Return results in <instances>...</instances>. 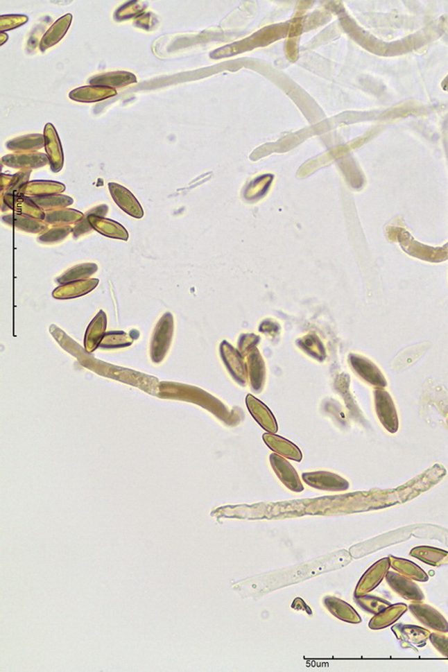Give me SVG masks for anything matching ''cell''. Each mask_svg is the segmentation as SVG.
Masks as SVG:
<instances>
[{
    "instance_id": "cell-17",
    "label": "cell",
    "mask_w": 448,
    "mask_h": 672,
    "mask_svg": "<svg viewBox=\"0 0 448 672\" xmlns=\"http://www.w3.org/2000/svg\"><path fill=\"white\" fill-rule=\"evenodd\" d=\"M85 216L88 218L89 223H90L94 231L101 233V235L110 239L128 241V232L121 223L108 219V218L94 216V214L88 213L85 214Z\"/></svg>"
},
{
    "instance_id": "cell-3",
    "label": "cell",
    "mask_w": 448,
    "mask_h": 672,
    "mask_svg": "<svg viewBox=\"0 0 448 672\" xmlns=\"http://www.w3.org/2000/svg\"><path fill=\"white\" fill-rule=\"evenodd\" d=\"M302 479L309 486L327 492H345L350 486L345 479L329 472H305Z\"/></svg>"
},
{
    "instance_id": "cell-22",
    "label": "cell",
    "mask_w": 448,
    "mask_h": 672,
    "mask_svg": "<svg viewBox=\"0 0 448 672\" xmlns=\"http://www.w3.org/2000/svg\"><path fill=\"white\" fill-rule=\"evenodd\" d=\"M72 17L71 14H67L52 24L40 42L39 48L41 51L44 52L48 49L53 47L63 39L71 26Z\"/></svg>"
},
{
    "instance_id": "cell-8",
    "label": "cell",
    "mask_w": 448,
    "mask_h": 672,
    "mask_svg": "<svg viewBox=\"0 0 448 672\" xmlns=\"http://www.w3.org/2000/svg\"><path fill=\"white\" fill-rule=\"evenodd\" d=\"M386 579L393 590L404 599L413 603H422L424 601V594L418 585L413 582L412 579L405 578L401 574L395 572H388Z\"/></svg>"
},
{
    "instance_id": "cell-41",
    "label": "cell",
    "mask_w": 448,
    "mask_h": 672,
    "mask_svg": "<svg viewBox=\"0 0 448 672\" xmlns=\"http://www.w3.org/2000/svg\"><path fill=\"white\" fill-rule=\"evenodd\" d=\"M429 640L442 655L448 658V637L444 636L442 633H433L429 636Z\"/></svg>"
},
{
    "instance_id": "cell-19",
    "label": "cell",
    "mask_w": 448,
    "mask_h": 672,
    "mask_svg": "<svg viewBox=\"0 0 448 672\" xmlns=\"http://www.w3.org/2000/svg\"><path fill=\"white\" fill-rule=\"evenodd\" d=\"M392 629L397 635V639L407 644V647L425 646L427 640L429 639L431 636V632L417 626L398 624L394 626Z\"/></svg>"
},
{
    "instance_id": "cell-30",
    "label": "cell",
    "mask_w": 448,
    "mask_h": 672,
    "mask_svg": "<svg viewBox=\"0 0 448 672\" xmlns=\"http://www.w3.org/2000/svg\"><path fill=\"white\" fill-rule=\"evenodd\" d=\"M45 146L44 136L40 134L27 135L8 141L7 147L17 153H36Z\"/></svg>"
},
{
    "instance_id": "cell-16",
    "label": "cell",
    "mask_w": 448,
    "mask_h": 672,
    "mask_svg": "<svg viewBox=\"0 0 448 672\" xmlns=\"http://www.w3.org/2000/svg\"><path fill=\"white\" fill-rule=\"evenodd\" d=\"M98 284H99V280L95 278L69 282L56 288L52 293V296L58 300L74 299L91 293L98 286Z\"/></svg>"
},
{
    "instance_id": "cell-24",
    "label": "cell",
    "mask_w": 448,
    "mask_h": 672,
    "mask_svg": "<svg viewBox=\"0 0 448 672\" xmlns=\"http://www.w3.org/2000/svg\"><path fill=\"white\" fill-rule=\"evenodd\" d=\"M2 221L8 225L14 226L21 231L29 233H44L49 230V224L44 221L35 218L23 216L19 214H11L2 217Z\"/></svg>"
},
{
    "instance_id": "cell-7",
    "label": "cell",
    "mask_w": 448,
    "mask_h": 672,
    "mask_svg": "<svg viewBox=\"0 0 448 672\" xmlns=\"http://www.w3.org/2000/svg\"><path fill=\"white\" fill-rule=\"evenodd\" d=\"M389 558H382L367 570L359 582L355 590V596H362L369 594L377 587L390 569Z\"/></svg>"
},
{
    "instance_id": "cell-1",
    "label": "cell",
    "mask_w": 448,
    "mask_h": 672,
    "mask_svg": "<svg viewBox=\"0 0 448 672\" xmlns=\"http://www.w3.org/2000/svg\"><path fill=\"white\" fill-rule=\"evenodd\" d=\"M174 329L173 317L167 312L160 319L153 334L151 358L155 363H160L166 356L173 340Z\"/></svg>"
},
{
    "instance_id": "cell-38",
    "label": "cell",
    "mask_w": 448,
    "mask_h": 672,
    "mask_svg": "<svg viewBox=\"0 0 448 672\" xmlns=\"http://www.w3.org/2000/svg\"><path fill=\"white\" fill-rule=\"evenodd\" d=\"M72 232L73 228L70 225L53 226L52 228L40 234L38 241L44 244L58 243V242L64 241Z\"/></svg>"
},
{
    "instance_id": "cell-36",
    "label": "cell",
    "mask_w": 448,
    "mask_h": 672,
    "mask_svg": "<svg viewBox=\"0 0 448 672\" xmlns=\"http://www.w3.org/2000/svg\"><path fill=\"white\" fill-rule=\"evenodd\" d=\"M133 342V339L123 331H112L105 334L100 347L101 349L124 348L130 346Z\"/></svg>"
},
{
    "instance_id": "cell-25",
    "label": "cell",
    "mask_w": 448,
    "mask_h": 672,
    "mask_svg": "<svg viewBox=\"0 0 448 672\" xmlns=\"http://www.w3.org/2000/svg\"><path fill=\"white\" fill-rule=\"evenodd\" d=\"M324 604L325 608L334 617L341 619V621L352 623V624H359V623L361 622L360 615L356 612L354 608L347 603H345V601L338 599V598L332 596L325 597Z\"/></svg>"
},
{
    "instance_id": "cell-9",
    "label": "cell",
    "mask_w": 448,
    "mask_h": 672,
    "mask_svg": "<svg viewBox=\"0 0 448 672\" xmlns=\"http://www.w3.org/2000/svg\"><path fill=\"white\" fill-rule=\"evenodd\" d=\"M411 612L423 625L440 633H448V622L440 612L433 607L422 603H414L409 606Z\"/></svg>"
},
{
    "instance_id": "cell-34",
    "label": "cell",
    "mask_w": 448,
    "mask_h": 672,
    "mask_svg": "<svg viewBox=\"0 0 448 672\" xmlns=\"http://www.w3.org/2000/svg\"><path fill=\"white\" fill-rule=\"evenodd\" d=\"M31 199L45 212L62 209V208L69 207L74 203L73 198L70 196L61 194L32 196Z\"/></svg>"
},
{
    "instance_id": "cell-31",
    "label": "cell",
    "mask_w": 448,
    "mask_h": 672,
    "mask_svg": "<svg viewBox=\"0 0 448 672\" xmlns=\"http://www.w3.org/2000/svg\"><path fill=\"white\" fill-rule=\"evenodd\" d=\"M389 561H390L391 567L405 578L419 582H427L429 580L428 575L412 561L394 556L389 557Z\"/></svg>"
},
{
    "instance_id": "cell-43",
    "label": "cell",
    "mask_w": 448,
    "mask_h": 672,
    "mask_svg": "<svg viewBox=\"0 0 448 672\" xmlns=\"http://www.w3.org/2000/svg\"><path fill=\"white\" fill-rule=\"evenodd\" d=\"M93 231L94 230L90 223H89L88 218L85 214V217L82 220H80L78 223H76L75 227L73 228L74 238L78 239L80 236L87 234V233Z\"/></svg>"
},
{
    "instance_id": "cell-5",
    "label": "cell",
    "mask_w": 448,
    "mask_h": 672,
    "mask_svg": "<svg viewBox=\"0 0 448 672\" xmlns=\"http://www.w3.org/2000/svg\"><path fill=\"white\" fill-rule=\"evenodd\" d=\"M270 463L279 480L288 489L294 492H303L304 487L298 472L284 456H279L278 454H272L270 456Z\"/></svg>"
},
{
    "instance_id": "cell-45",
    "label": "cell",
    "mask_w": 448,
    "mask_h": 672,
    "mask_svg": "<svg viewBox=\"0 0 448 672\" xmlns=\"http://www.w3.org/2000/svg\"><path fill=\"white\" fill-rule=\"evenodd\" d=\"M109 207L108 205H101L99 207H94L93 209L88 211L87 213L90 214H94V216L104 217L106 214L108 213Z\"/></svg>"
},
{
    "instance_id": "cell-28",
    "label": "cell",
    "mask_w": 448,
    "mask_h": 672,
    "mask_svg": "<svg viewBox=\"0 0 448 672\" xmlns=\"http://www.w3.org/2000/svg\"><path fill=\"white\" fill-rule=\"evenodd\" d=\"M411 556L418 558L423 563L431 565L433 567H441L448 565V552L443 549L428 547V546H420L412 549L410 552Z\"/></svg>"
},
{
    "instance_id": "cell-6",
    "label": "cell",
    "mask_w": 448,
    "mask_h": 672,
    "mask_svg": "<svg viewBox=\"0 0 448 672\" xmlns=\"http://www.w3.org/2000/svg\"><path fill=\"white\" fill-rule=\"evenodd\" d=\"M349 361L352 370L361 379L377 388H385L386 386L385 377L373 362L357 354L350 355Z\"/></svg>"
},
{
    "instance_id": "cell-44",
    "label": "cell",
    "mask_w": 448,
    "mask_h": 672,
    "mask_svg": "<svg viewBox=\"0 0 448 672\" xmlns=\"http://www.w3.org/2000/svg\"><path fill=\"white\" fill-rule=\"evenodd\" d=\"M277 328L279 327L276 323H273L271 321H266L261 325L260 330L263 331L264 333L271 334L272 332H277Z\"/></svg>"
},
{
    "instance_id": "cell-39",
    "label": "cell",
    "mask_w": 448,
    "mask_h": 672,
    "mask_svg": "<svg viewBox=\"0 0 448 672\" xmlns=\"http://www.w3.org/2000/svg\"><path fill=\"white\" fill-rule=\"evenodd\" d=\"M146 3L142 1H128L118 8L114 17L116 20H127L137 17L141 12L145 10Z\"/></svg>"
},
{
    "instance_id": "cell-42",
    "label": "cell",
    "mask_w": 448,
    "mask_h": 672,
    "mask_svg": "<svg viewBox=\"0 0 448 672\" xmlns=\"http://www.w3.org/2000/svg\"><path fill=\"white\" fill-rule=\"evenodd\" d=\"M259 337L254 336V334H244L239 339V352L241 355H245L250 354L251 350L255 348L257 343H259Z\"/></svg>"
},
{
    "instance_id": "cell-20",
    "label": "cell",
    "mask_w": 448,
    "mask_h": 672,
    "mask_svg": "<svg viewBox=\"0 0 448 672\" xmlns=\"http://www.w3.org/2000/svg\"><path fill=\"white\" fill-rule=\"evenodd\" d=\"M107 318L105 312L99 311L88 325L85 336V348L87 352H93L100 347L101 341L105 336Z\"/></svg>"
},
{
    "instance_id": "cell-11",
    "label": "cell",
    "mask_w": 448,
    "mask_h": 672,
    "mask_svg": "<svg viewBox=\"0 0 448 672\" xmlns=\"http://www.w3.org/2000/svg\"><path fill=\"white\" fill-rule=\"evenodd\" d=\"M109 189L113 200L126 214L137 219H141L144 216V211L140 203L130 190L119 184L113 182L109 183Z\"/></svg>"
},
{
    "instance_id": "cell-21",
    "label": "cell",
    "mask_w": 448,
    "mask_h": 672,
    "mask_svg": "<svg viewBox=\"0 0 448 672\" xmlns=\"http://www.w3.org/2000/svg\"><path fill=\"white\" fill-rule=\"evenodd\" d=\"M116 95L115 89L88 85V87L74 89L69 93V98L74 101L89 103L109 99Z\"/></svg>"
},
{
    "instance_id": "cell-29",
    "label": "cell",
    "mask_w": 448,
    "mask_h": 672,
    "mask_svg": "<svg viewBox=\"0 0 448 672\" xmlns=\"http://www.w3.org/2000/svg\"><path fill=\"white\" fill-rule=\"evenodd\" d=\"M85 217L81 212L71 208L45 212L44 222L52 226H67L78 223Z\"/></svg>"
},
{
    "instance_id": "cell-33",
    "label": "cell",
    "mask_w": 448,
    "mask_h": 672,
    "mask_svg": "<svg viewBox=\"0 0 448 672\" xmlns=\"http://www.w3.org/2000/svg\"><path fill=\"white\" fill-rule=\"evenodd\" d=\"M98 271V266L94 263H85L67 270L57 278L58 284L62 285L69 282L85 280Z\"/></svg>"
},
{
    "instance_id": "cell-18",
    "label": "cell",
    "mask_w": 448,
    "mask_h": 672,
    "mask_svg": "<svg viewBox=\"0 0 448 672\" xmlns=\"http://www.w3.org/2000/svg\"><path fill=\"white\" fill-rule=\"evenodd\" d=\"M246 403L251 415L264 429H266L270 433L275 434L277 432V422H276L275 416L262 402L254 397L252 395H248Z\"/></svg>"
},
{
    "instance_id": "cell-2",
    "label": "cell",
    "mask_w": 448,
    "mask_h": 672,
    "mask_svg": "<svg viewBox=\"0 0 448 672\" xmlns=\"http://www.w3.org/2000/svg\"><path fill=\"white\" fill-rule=\"evenodd\" d=\"M374 395H375L376 412L380 422L385 427L386 431L390 433H395L398 431L399 420L391 395L381 389H377L374 392Z\"/></svg>"
},
{
    "instance_id": "cell-37",
    "label": "cell",
    "mask_w": 448,
    "mask_h": 672,
    "mask_svg": "<svg viewBox=\"0 0 448 672\" xmlns=\"http://www.w3.org/2000/svg\"><path fill=\"white\" fill-rule=\"evenodd\" d=\"M356 603L362 609L371 614H377L382 610L391 605L388 601L383 600L381 598L371 596V595H362V596H355Z\"/></svg>"
},
{
    "instance_id": "cell-32",
    "label": "cell",
    "mask_w": 448,
    "mask_h": 672,
    "mask_svg": "<svg viewBox=\"0 0 448 672\" xmlns=\"http://www.w3.org/2000/svg\"><path fill=\"white\" fill-rule=\"evenodd\" d=\"M32 171L23 170L15 175L1 174L2 194H21V189L29 182Z\"/></svg>"
},
{
    "instance_id": "cell-35",
    "label": "cell",
    "mask_w": 448,
    "mask_h": 672,
    "mask_svg": "<svg viewBox=\"0 0 448 672\" xmlns=\"http://www.w3.org/2000/svg\"><path fill=\"white\" fill-rule=\"evenodd\" d=\"M297 345L300 349L303 350L306 354L318 361H324L325 358V350L322 345L320 340L315 334H309L302 339L298 341Z\"/></svg>"
},
{
    "instance_id": "cell-14",
    "label": "cell",
    "mask_w": 448,
    "mask_h": 672,
    "mask_svg": "<svg viewBox=\"0 0 448 672\" xmlns=\"http://www.w3.org/2000/svg\"><path fill=\"white\" fill-rule=\"evenodd\" d=\"M247 371L251 388L257 393L262 391L266 383V365L256 347L251 350L248 355Z\"/></svg>"
},
{
    "instance_id": "cell-26",
    "label": "cell",
    "mask_w": 448,
    "mask_h": 672,
    "mask_svg": "<svg viewBox=\"0 0 448 672\" xmlns=\"http://www.w3.org/2000/svg\"><path fill=\"white\" fill-rule=\"evenodd\" d=\"M66 187L62 183L51 180L29 181L21 189V194L26 196H42L61 194L65 191Z\"/></svg>"
},
{
    "instance_id": "cell-15",
    "label": "cell",
    "mask_w": 448,
    "mask_h": 672,
    "mask_svg": "<svg viewBox=\"0 0 448 672\" xmlns=\"http://www.w3.org/2000/svg\"><path fill=\"white\" fill-rule=\"evenodd\" d=\"M137 82L136 76L128 71H113L101 74L88 80V84L93 87L107 88H122Z\"/></svg>"
},
{
    "instance_id": "cell-13",
    "label": "cell",
    "mask_w": 448,
    "mask_h": 672,
    "mask_svg": "<svg viewBox=\"0 0 448 672\" xmlns=\"http://www.w3.org/2000/svg\"><path fill=\"white\" fill-rule=\"evenodd\" d=\"M45 149L51 169L53 173H60L64 164L62 146L54 126L48 123L44 128Z\"/></svg>"
},
{
    "instance_id": "cell-27",
    "label": "cell",
    "mask_w": 448,
    "mask_h": 672,
    "mask_svg": "<svg viewBox=\"0 0 448 672\" xmlns=\"http://www.w3.org/2000/svg\"><path fill=\"white\" fill-rule=\"evenodd\" d=\"M407 610L408 607L404 603H397L394 604V605H390L382 610L381 612L377 613L371 619L369 627L371 629H374V630H379V629L388 628L398 621L401 618V616L404 612H406Z\"/></svg>"
},
{
    "instance_id": "cell-10",
    "label": "cell",
    "mask_w": 448,
    "mask_h": 672,
    "mask_svg": "<svg viewBox=\"0 0 448 672\" xmlns=\"http://www.w3.org/2000/svg\"><path fill=\"white\" fill-rule=\"evenodd\" d=\"M2 204L15 214H23L44 221L45 211L35 204L29 196L23 194H2Z\"/></svg>"
},
{
    "instance_id": "cell-4",
    "label": "cell",
    "mask_w": 448,
    "mask_h": 672,
    "mask_svg": "<svg viewBox=\"0 0 448 672\" xmlns=\"http://www.w3.org/2000/svg\"><path fill=\"white\" fill-rule=\"evenodd\" d=\"M221 354H222L224 365L230 374L239 385L245 386L248 381L247 364L245 363L241 352L223 342L221 345Z\"/></svg>"
},
{
    "instance_id": "cell-23",
    "label": "cell",
    "mask_w": 448,
    "mask_h": 672,
    "mask_svg": "<svg viewBox=\"0 0 448 672\" xmlns=\"http://www.w3.org/2000/svg\"><path fill=\"white\" fill-rule=\"evenodd\" d=\"M263 440L278 455L294 460V461H302V455L299 447L293 443H291V442L280 437V436L274 433H266L264 434Z\"/></svg>"
},
{
    "instance_id": "cell-12",
    "label": "cell",
    "mask_w": 448,
    "mask_h": 672,
    "mask_svg": "<svg viewBox=\"0 0 448 672\" xmlns=\"http://www.w3.org/2000/svg\"><path fill=\"white\" fill-rule=\"evenodd\" d=\"M6 166L19 170H33L50 164L47 155L42 153H17L4 156L1 160Z\"/></svg>"
},
{
    "instance_id": "cell-40",
    "label": "cell",
    "mask_w": 448,
    "mask_h": 672,
    "mask_svg": "<svg viewBox=\"0 0 448 672\" xmlns=\"http://www.w3.org/2000/svg\"><path fill=\"white\" fill-rule=\"evenodd\" d=\"M28 17L21 15H7L0 17V30L1 33L17 28L26 24Z\"/></svg>"
}]
</instances>
